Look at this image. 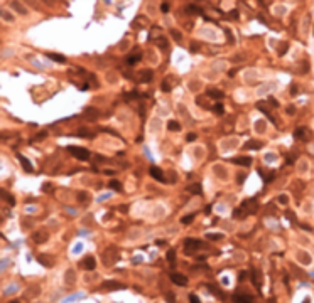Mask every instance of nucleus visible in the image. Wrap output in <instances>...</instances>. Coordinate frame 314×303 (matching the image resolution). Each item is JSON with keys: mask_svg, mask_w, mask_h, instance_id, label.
<instances>
[{"mask_svg": "<svg viewBox=\"0 0 314 303\" xmlns=\"http://www.w3.org/2000/svg\"><path fill=\"white\" fill-rule=\"evenodd\" d=\"M68 152L73 155L74 158H78L81 162H86L90 158V152L86 148H81V147H68Z\"/></svg>", "mask_w": 314, "mask_h": 303, "instance_id": "f257e3e1", "label": "nucleus"}, {"mask_svg": "<svg viewBox=\"0 0 314 303\" xmlns=\"http://www.w3.org/2000/svg\"><path fill=\"white\" fill-rule=\"evenodd\" d=\"M208 96L213 98V99H221L223 96H225V93L220 91V89H208Z\"/></svg>", "mask_w": 314, "mask_h": 303, "instance_id": "9b49d317", "label": "nucleus"}, {"mask_svg": "<svg viewBox=\"0 0 314 303\" xmlns=\"http://www.w3.org/2000/svg\"><path fill=\"white\" fill-rule=\"evenodd\" d=\"M260 147H262V143H260V142H255V140H252V142L247 143V148H250V150H259Z\"/></svg>", "mask_w": 314, "mask_h": 303, "instance_id": "6ab92c4d", "label": "nucleus"}, {"mask_svg": "<svg viewBox=\"0 0 314 303\" xmlns=\"http://www.w3.org/2000/svg\"><path fill=\"white\" fill-rule=\"evenodd\" d=\"M108 187L113 189V190H117V192H120V190H122V185H120V182H117V180H111L110 184H108Z\"/></svg>", "mask_w": 314, "mask_h": 303, "instance_id": "aec40b11", "label": "nucleus"}, {"mask_svg": "<svg viewBox=\"0 0 314 303\" xmlns=\"http://www.w3.org/2000/svg\"><path fill=\"white\" fill-rule=\"evenodd\" d=\"M17 158H19V162L22 163V168L25 170V172H32L34 168H32V165H31V162L27 160L25 157H22V155H17Z\"/></svg>", "mask_w": 314, "mask_h": 303, "instance_id": "1a4fd4ad", "label": "nucleus"}, {"mask_svg": "<svg viewBox=\"0 0 314 303\" xmlns=\"http://www.w3.org/2000/svg\"><path fill=\"white\" fill-rule=\"evenodd\" d=\"M161 10L162 12H169V3H162L161 5Z\"/></svg>", "mask_w": 314, "mask_h": 303, "instance_id": "cd10ccee", "label": "nucleus"}, {"mask_svg": "<svg viewBox=\"0 0 314 303\" xmlns=\"http://www.w3.org/2000/svg\"><path fill=\"white\" fill-rule=\"evenodd\" d=\"M206 237H208V239H213V241H216V239H221L223 234H206Z\"/></svg>", "mask_w": 314, "mask_h": 303, "instance_id": "b1692460", "label": "nucleus"}, {"mask_svg": "<svg viewBox=\"0 0 314 303\" xmlns=\"http://www.w3.org/2000/svg\"><path fill=\"white\" fill-rule=\"evenodd\" d=\"M193 219H194V214H191V215H184V217L181 219V222H183V224H189V222H191Z\"/></svg>", "mask_w": 314, "mask_h": 303, "instance_id": "5701e85b", "label": "nucleus"}, {"mask_svg": "<svg viewBox=\"0 0 314 303\" xmlns=\"http://www.w3.org/2000/svg\"><path fill=\"white\" fill-rule=\"evenodd\" d=\"M238 278H240V281H243V280L247 278V271H241L240 274H238Z\"/></svg>", "mask_w": 314, "mask_h": 303, "instance_id": "7c9ffc66", "label": "nucleus"}, {"mask_svg": "<svg viewBox=\"0 0 314 303\" xmlns=\"http://www.w3.org/2000/svg\"><path fill=\"white\" fill-rule=\"evenodd\" d=\"M201 248V241H198V239H193V237H187L184 241V249L186 253L189 254V253H193V251L199 249Z\"/></svg>", "mask_w": 314, "mask_h": 303, "instance_id": "f03ea898", "label": "nucleus"}, {"mask_svg": "<svg viewBox=\"0 0 314 303\" xmlns=\"http://www.w3.org/2000/svg\"><path fill=\"white\" fill-rule=\"evenodd\" d=\"M233 163L243 165V167H250V165H252V158H250V157H235V158H233Z\"/></svg>", "mask_w": 314, "mask_h": 303, "instance_id": "6e6552de", "label": "nucleus"}, {"mask_svg": "<svg viewBox=\"0 0 314 303\" xmlns=\"http://www.w3.org/2000/svg\"><path fill=\"white\" fill-rule=\"evenodd\" d=\"M81 266L85 268V269H95V266H96V261H95V258L93 256H86L83 261H81Z\"/></svg>", "mask_w": 314, "mask_h": 303, "instance_id": "423d86ee", "label": "nucleus"}, {"mask_svg": "<svg viewBox=\"0 0 314 303\" xmlns=\"http://www.w3.org/2000/svg\"><path fill=\"white\" fill-rule=\"evenodd\" d=\"M171 280H172V283H176V285H179V286L187 285V278H186L184 274H179V273H172L171 274Z\"/></svg>", "mask_w": 314, "mask_h": 303, "instance_id": "20e7f679", "label": "nucleus"}, {"mask_svg": "<svg viewBox=\"0 0 314 303\" xmlns=\"http://www.w3.org/2000/svg\"><path fill=\"white\" fill-rule=\"evenodd\" d=\"M302 303H309V298H304V302Z\"/></svg>", "mask_w": 314, "mask_h": 303, "instance_id": "72a5a7b5", "label": "nucleus"}, {"mask_svg": "<svg viewBox=\"0 0 314 303\" xmlns=\"http://www.w3.org/2000/svg\"><path fill=\"white\" fill-rule=\"evenodd\" d=\"M42 138H46V133H39L36 138H34V142H36V140H42Z\"/></svg>", "mask_w": 314, "mask_h": 303, "instance_id": "2f4dec72", "label": "nucleus"}, {"mask_svg": "<svg viewBox=\"0 0 314 303\" xmlns=\"http://www.w3.org/2000/svg\"><path fill=\"white\" fill-rule=\"evenodd\" d=\"M10 303H19V302H10Z\"/></svg>", "mask_w": 314, "mask_h": 303, "instance_id": "f704fd0d", "label": "nucleus"}, {"mask_svg": "<svg viewBox=\"0 0 314 303\" xmlns=\"http://www.w3.org/2000/svg\"><path fill=\"white\" fill-rule=\"evenodd\" d=\"M161 88H162V91H166V93H169V91H171L169 83H162V84H161Z\"/></svg>", "mask_w": 314, "mask_h": 303, "instance_id": "bb28decb", "label": "nucleus"}, {"mask_svg": "<svg viewBox=\"0 0 314 303\" xmlns=\"http://www.w3.org/2000/svg\"><path fill=\"white\" fill-rule=\"evenodd\" d=\"M252 280H253V285L259 286V290H260V286H262V280H260V271H257V269H253V271H252Z\"/></svg>", "mask_w": 314, "mask_h": 303, "instance_id": "ddd939ff", "label": "nucleus"}, {"mask_svg": "<svg viewBox=\"0 0 314 303\" xmlns=\"http://www.w3.org/2000/svg\"><path fill=\"white\" fill-rule=\"evenodd\" d=\"M187 192L199 196V194H201V185H199V184H193V185H189V187H187Z\"/></svg>", "mask_w": 314, "mask_h": 303, "instance_id": "2eb2a0df", "label": "nucleus"}, {"mask_svg": "<svg viewBox=\"0 0 314 303\" xmlns=\"http://www.w3.org/2000/svg\"><path fill=\"white\" fill-rule=\"evenodd\" d=\"M149 172H150V175H152V177L155 178V180H159V182H164V180H166L164 172H162L159 167H155V165H154V167H150V170H149Z\"/></svg>", "mask_w": 314, "mask_h": 303, "instance_id": "39448f33", "label": "nucleus"}, {"mask_svg": "<svg viewBox=\"0 0 314 303\" xmlns=\"http://www.w3.org/2000/svg\"><path fill=\"white\" fill-rule=\"evenodd\" d=\"M294 137H296L297 140H306V138H307V130H306V128H297L296 133H294Z\"/></svg>", "mask_w": 314, "mask_h": 303, "instance_id": "f8f14e48", "label": "nucleus"}, {"mask_svg": "<svg viewBox=\"0 0 314 303\" xmlns=\"http://www.w3.org/2000/svg\"><path fill=\"white\" fill-rule=\"evenodd\" d=\"M213 113H216V115H223V113H225V108H223L221 103H216V105L213 106Z\"/></svg>", "mask_w": 314, "mask_h": 303, "instance_id": "412c9836", "label": "nucleus"}, {"mask_svg": "<svg viewBox=\"0 0 314 303\" xmlns=\"http://www.w3.org/2000/svg\"><path fill=\"white\" fill-rule=\"evenodd\" d=\"M47 57H49V59H53V61H56V62H66V57H64V56H61V54L49 52V54H47Z\"/></svg>", "mask_w": 314, "mask_h": 303, "instance_id": "dca6fc26", "label": "nucleus"}, {"mask_svg": "<svg viewBox=\"0 0 314 303\" xmlns=\"http://www.w3.org/2000/svg\"><path fill=\"white\" fill-rule=\"evenodd\" d=\"M37 259H39V261H42L46 266H51V261H49L47 258H44V256H37Z\"/></svg>", "mask_w": 314, "mask_h": 303, "instance_id": "393cba45", "label": "nucleus"}, {"mask_svg": "<svg viewBox=\"0 0 314 303\" xmlns=\"http://www.w3.org/2000/svg\"><path fill=\"white\" fill-rule=\"evenodd\" d=\"M166 300H167V302H169V303H174V302H176V300H174V295H172V293H171V291H169V293H167V295H166Z\"/></svg>", "mask_w": 314, "mask_h": 303, "instance_id": "a878e982", "label": "nucleus"}, {"mask_svg": "<svg viewBox=\"0 0 314 303\" xmlns=\"http://www.w3.org/2000/svg\"><path fill=\"white\" fill-rule=\"evenodd\" d=\"M139 76H142V78H140V83H149V81H152V71H150V69H142V71L139 72Z\"/></svg>", "mask_w": 314, "mask_h": 303, "instance_id": "9d476101", "label": "nucleus"}, {"mask_svg": "<svg viewBox=\"0 0 314 303\" xmlns=\"http://www.w3.org/2000/svg\"><path fill=\"white\" fill-rule=\"evenodd\" d=\"M46 239H47V232L46 231L36 232V234H34V241H36V243H44Z\"/></svg>", "mask_w": 314, "mask_h": 303, "instance_id": "4468645a", "label": "nucleus"}, {"mask_svg": "<svg viewBox=\"0 0 314 303\" xmlns=\"http://www.w3.org/2000/svg\"><path fill=\"white\" fill-rule=\"evenodd\" d=\"M167 261H169L171 265H174V263H176V251H174V249L167 251Z\"/></svg>", "mask_w": 314, "mask_h": 303, "instance_id": "a211bd4d", "label": "nucleus"}, {"mask_svg": "<svg viewBox=\"0 0 314 303\" xmlns=\"http://www.w3.org/2000/svg\"><path fill=\"white\" fill-rule=\"evenodd\" d=\"M167 128H169L171 131H177V130H181V125H179L176 120H171V121L167 123Z\"/></svg>", "mask_w": 314, "mask_h": 303, "instance_id": "f3484780", "label": "nucleus"}, {"mask_svg": "<svg viewBox=\"0 0 314 303\" xmlns=\"http://www.w3.org/2000/svg\"><path fill=\"white\" fill-rule=\"evenodd\" d=\"M140 56H142V54H140V52L137 54V56H130L129 59H127V62H129V66H133V64H135V62H137V61H139V59H140Z\"/></svg>", "mask_w": 314, "mask_h": 303, "instance_id": "4be33fe9", "label": "nucleus"}, {"mask_svg": "<svg viewBox=\"0 0 314 303\" xmlns=\"http://www.w3.org/2000/svg\"><path fill=\"white\" fill-rule=\"evenodd\" d=\"M233 302L235 303H253V298H252L250 295H247V293L237 291V293L233 295Z\"/></svg>", "mask_w": 314, "mask_h": 303, "instance_id": "7ed1b4c3", "label": "nucleus"}, {"mask_svg": "<svg viewBox=\"0 0 314 303\" xmlns=\"http://www.w3.org/2000/svg\"><path fill=\"white\" fill-rule=\"evenodd\" d=\"M269 101H270V103H272V105H274V106H279V103H277V101H275V99H274V98H269Z\"/></svg>", "mask_w": 314, "mask_h": 303, "instance_id": "473e14b6", "label": "nucleus"}, {"mask_svg": "<svg viewBox=\"0 0 314 303\" xmlns=\"http://www.w3.org/2000/svg\"><path fill=\"white\" fill-rule=\"evenodd\" d=\"M101 288H105V290H123L125 285L123 283H117V281H105Z\"/></svg>", "mask_w": 314, "mask_h": 303, "instance_id": "0eeeda50", "label": "nucleus"}, {"mask_svg": "<svg viewBox=\"0 0 314 303\" xmlns=\"http://www.w3.org/2000/svg\"><path fill=\"white\" fill-rule=\"evenodd\" d=\"M186 140H187V142H193V140H196V135H194V133H191V135H187V137H186Z\"/></svg>", "mask_w": 314, "mask_h": 303, "instance_id": "c756f323", "label": "nucleus"}, {"mask_svg": "<svg viewBox=\"0 0 314 303\" xmlns=\"http://www.w3.org/2000/svg\"><path fill=\"white\" fill-rule=\"evenodd\" d=\"M189 300H191V303H199V300H198V296H196V295H191V296H189Z\"/></svg>", "mask_w": 314, "mask_h": 303, "instance_id": "c85d7f7f", "label": "nucleus"}]
</instances>
